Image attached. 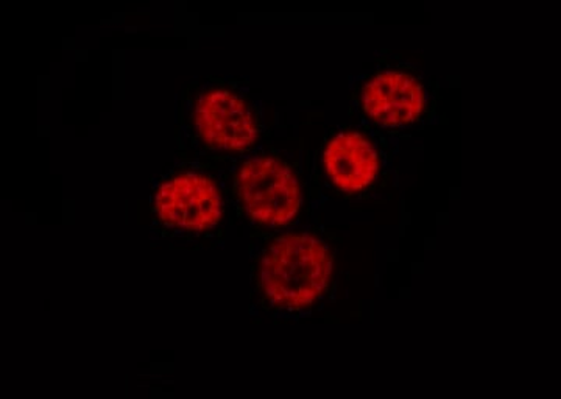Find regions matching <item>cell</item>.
I'll return each instance as SVG.
<instances>
[{
    "mask_svg": "<svg viewBox=\"0 0 561 399\" xmlns=\"http://www.w3.org/2000/svg\"><path fill=\"white\" fill-rule=\"evenodd\" d=\"M331 270L330 250L321 240L287 236L273 243L262 260V289L278 308H302L320 297Z\"/></svg>",
    "mask_w": 561,
    "mask_h": 399,
    "instance_id": "cell-1",
    "label": "cell"
},
{
    "mask_svg": "<svg viewBox=\"0 0 561 399\" xmlns=\"http://www.w3.org/2000/svg\"><path fill=\"white\" fill-rule=\"evenodd\" d=\"M238 190L249 216L261 224H286L300 208V191L289 168L275 158L247 162L238 175Z\"/></svg>",
    "mask_w": 561,
    "mask_h": 399,
    "instance_id": "cell-2",
    "label": "cell"
},
{
    "mask_svg": "<svg viewBox=\"0 0 561 399\" xmlns=\"http://www.w3.org/2000/svg\"><path fill=\"white\" fill-rule=\"evenodd\" d=\"M157 213L165 225L179 230L205 231L220 220V194L209 179L186 173L161 184Z\"/></svg>",
    "mask_w": 561,
    "mask_h": 399,
    "instance_id": "cell-3",
    "label": "cell"
},
{
    "mask_svg": "<svg viewBox=\"0 0 561 399\" xmlns=\"http://www.w3.org/2000/svg\"><path fill=\"white\" fill-rule=\"evenodd\" d=\"M362 109L376 124L401 128L420 119L426 105L423 83L404 70H381L365 83Z\"/></svg>",
    "mask_w": 561,
    "mask_h": 399,
    "instance_id": "cell-4",
    "label": "cell"
},
{
    "mask_svg": "<svg viewBox=\"0 0 561 399\" xmlns=\"http://www.w3.org/2000/svg\"><path fill=\"white\" fill-rule=\"evenodd\" d=\"M197 128L206 144L224 150L245 149L257 135L247 103L227 90L213 91L202 98L197 106Z\"/></svg>",
    "mask_w": 561,
    "mask_h": 399,
    "instance_id": "cell-5",
    "label": "cell"
},
{
    "mask_svg": "<svg viewBox=\"0 0 561 399\" xmlns=\"http://www.w3.org/2000/svg\"><path fill=\"white\" fill-rule=\"evenodd\" d=\"M324 168L335 186L359 192L378 176L379 158L375 147L357 133H341L324 151Z\"/></svg>",
    "mask_w": 561,
    "mask_h": 399,
    "instance_id": "cell-6",
    "label": "cell"
}]
</instances>
